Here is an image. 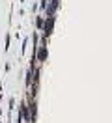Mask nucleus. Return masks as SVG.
Returning a JSON list of instances; mask_svg holds the SVG:
<instances>
[{
    "mask_svg": "<svg viewBox=\"0 0 112 123\" xmlns=\"http://www.w3.org/2000/svg\"><path fill=\"white\" fill-rule=\"evenodd\" d=\"M52 24H54V17H49V19H47V23H45V34H47V36L51 34Z\"/></svg>",
    "mask_w": 112,
    "mask_h": 123,
    "instance_id": "nucleus-1",
    "label": "nucleus"
},
{
    "mask_svg": "<svg viewBox=\"0 0 112 123\" xmlns=\"http://www.w3.org/2000/svg\"><path fill=\"white\" fill-rule=\"evenodd\" d=\"M58 8V0H51V6L47 8V15L52 17V13H54V9Z\"/></svg>",
    "mask_w": 112,
    "mask_h": 123,
    "instance_id": "nucleus-2",
    "label": "nucleus"
},
{
    "mask_svg": "<svg viewBox=\"0 0 112 123\" xmlns=\"http://www.w3.org/2000/svg\"><path fill=\"white\" fill-rule=\"evenodd\" d=\"M45 56H47V50H45V47H41V50H39V60H45Z\"/></svg>",
    "mask_w": 112,
    "mask_h": 123,
    "instance_id": "nucleus-3",
    "label": "nucleus"
}]
</instances>
